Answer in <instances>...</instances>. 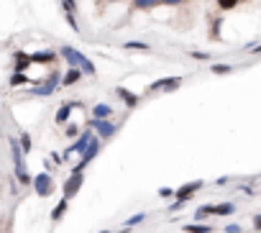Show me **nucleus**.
<instances>
[{
  "mask_svg": "<svg viewBox=\"0 0 261 233\" xmlns=\"http://www.w3.org/2000/svg\"><path fill=\"white\" fill-rule=\"evenodd\" d=\"M123 47H126L128 51H149V49H151L149 44H143V41H126Z\"/></svg>",
  "mask_w": 261,
  "mask_h": 233,
  "instance_id": "nucleus-20",
  "label": "nucleus"
},
{
  "mask_svg": "<svg viewBox=\"0 0 261 233\" xmlns=\"http://www.w3.org/2000/svg\"><path fill=\"white\" fill-rule=\"evenodd\" d=\"M179 85H182V77H164V80H156L149 90L151 93H159V90H162V93H172V90H177Z\"/></svg>",
  "mask_w": 261,
  "mask_h": 233,
  "instance_id": "nucleus-7",
  "label": "nucleus"
},
{
  "mask_svg": "<svg viewBox=\"0 0 261 233\" xmlns=\"http://www.w3.org/2000/svg\"><path fill=\"white\" fill-rule=\"evenodd\" d=\"M251 51H254V54H261V47H254Z\"/></svg>",
  "mask_w": 261,
  "mask_h": 233,
  "instance_id": "nucleus-36",
  "label": "nucleus"
},
{
  "mask_svg": "<svg viewBox=\"0 0 261 233\" xmlns=\"http://www.w3.org/2000/svg\"><path fill=\"white\" fill-rule=\"evenodd\" d=\"M159 197H164V200L174 197V190H172V187H162V190H159Z\"/></svg>",
  "mask_w": 261,
  "mask_h": 233,
  "instance_id": "nucleus-29",
  "label": "nucleus"
},
{
  "mask_svg": "<svg viewBox=\"0 0 261 233\" xmlns=\"http://www.w3.org/2000/svg\"><path fill=\"white\" fill-rule=\"evenodd\" d=\"M82 185H85V174H82V172H79V174H70V180H67L64 187H62L64 197H67V200H72L79 190H82Z\"/></svg>",
  "mask_w": 261,
  "mask_h": 233,
  "instance_id": "nucleus-5",
  "label": "nucleus"
},
{
  "mask_svg": "<svg viewBox=\"0 0 261 233\" xmlns=\"http://www.w3.org/2000/svg\"><path fill=\"white\" fill-rule=\"evenodd\" d=\"M95 139V133H93V128H85V131H79V136H77V141L72 143L70 149H67L62 157H70V154H82L85 149H87V143Z\"/></svg>",
  "mask_w": 261,
  "mask_h": 233,
  "instance_id": "nucleus-4",
  "label": "nucleus"
},
{
  "mask_svg": "<svg viewBox=\"0 0 261 233\" xmlns=\"http://www.w3.org/2000/svg\"><path fill=\"white\" fill-rule=\"evenodd\" d=\"M233 213H236V205H233V203L213 205V215H233Z\"/></svg>",
  "mask_w": 261,
  "mask_h": 233,
  "instance_id": "nucleus-15",
  "label": "nucleus"
},
{
  "mask_svg": "<svg viewBox=\"0 0 261 233\" xmlns=\"http://www.w3.org/2000/svg\"><path fill=\"white\" fill-rule=\"evenodd\" d=\"M90 128H93V133H97L100 141L113 139V136L118 133V126L113 123L110 118H93V120H90Z\"/></svg>",
  "mask_w": 261,
  "mask_h": 233,
  "instance_id": "nucleus-2",
  "label": "nucleus"
},
{
  "mask_svg": "<svg viewBox=\"0 0 261 233\" xmlns=\"http://www.w3.org/2000/svg\"><path fill=\"white\" fill-rule=\"evenodd\" d=\"M67 208H70V200H67V197H62V200H59V205H56V208L51 210V220H54V223H59V220L64 218Z\"/></svg>",
  "mask_w": 261,
  "mask_h": 233,
  "instance_id": "nucleus-14",
  "label": "nucleus"
},
{
  "mask_svg": "<svg viewBox=\"0 0 261 233\" xmlns=\"http://www.w3.org/2000/svg\"><path fill=\"white\" fill-rule=\"evenodd\" d=\"M59 54L64 57V62L70 64V67H79V70H82L87 77H95V74H97V67H95L93 62H90L82 51H77L74 47H62V49H59Z\"/></svg>",
  "mask_w": 261,
  "mask_h": 233,
  "instance_id": "nucleus-1",
  "label": "nucleus"
},
{
  "mask_svg": "<svg viewBox=\"0 0 261 233\" xmlns=\"http://www.w3.org/2000/svg\"><path fill=\"white\" fill-rule=\"evenodd\" d=\"M238 5V0H218V8L220 10H233Z\"/></svg>",
  "mask_w": 261,
  "mask_h": 233,
  "instance_id": "nucleus-26",
  "label": "nucleus"
},
{
  "mask_svg": "<svg viewBox=\"0 0 261 233\" xmlns=\"http://www.w3.org/2000/svg\"><path fill=\"white\" fill-rule=\"evenodd\" d=\"M116 95L123 100V103H126V108H136V105H139V95H136V93H131L128 90V87H116Z\"/></svg>",
  "mask_w": 261,
  "mask_h": 233,
  "instance_id": "nucleus-11",
  "label": "nucleus"
},
{
  "mask_svg": "<svg viewBox=\"0 0 261 233\" xmlns=\"http://www.w3.org/2000/svg\"><path fill=\"white\" fill-rule=\"evenodd\" d=\"M64 126H67L64 133H67L70 139H77V136H79V126H77V123H64Z\"/></svg>",
  "mask_w": 261,
  "mask_h": 233,
  "instance_id": "nucleus-25",
  "label": "nucleus"
},
{
  "mask_svg": "<svg viewBox=\"0 0 261 233\" xmlns=\"http://www.w3.org/2000/svg\"><path fill=\"white\" fill-rule=\"evenodd\" d=\"M31 185H33V190H36L39 197H49V195H54V187H56L49 172H39V174L31 180Z\"/></svg>",
  "mask_w": 261,
  "mask_h": 233,
  "instance_id": "nucleus-3",
  "label": "nucleus"
},
{
  "mask_svg": "<svg viewBox=\"0 0 261 233\" xmlns=\"http://www.w3.org/2000/svg\"><path fill=\"white\" fill-rule=\"evenodd\" d=\"M82 103H77V100H70V103H62L59 105V110H56V116H54V120H56V126L59 123H70V113L74 108H79Z\"/></svg>",
  "mask_w": 261,
  "mask_h": 233,
  "instance_id": "nucleus-8",
  "label": "nucleus"
},
{
  "mask_svg": "<svg viewBox=\"0 0 261 233\" xmlns=\"http://www.w3.org/2000/svg\"><path fill=\"white\" fill-rule=\"evenodd\" d=\"M110 116H113V108L105 105V103H97L93 108V118H110Z\"/></svg>",
  "mask_w": 261,
  "mask_h": 233,
  "instance_id": "nucleus-17",
  "label": "nucleus"
},
{
  "mask_svg": "<svg viewBox=\"0 0 261 233\" xmlns=\"http://www.w3.org/2000/svg\"><path fill=\"white\" fill-rule=\"evenodd\" d=\"M67 23H70V28H72V31H79L77 21H74V13H67Z\"/></svg>",
  "mask_w": 261,
  "mask_h": 233,
  "instance_id": "nucleus-30",
  "label": "nucleus"
},
{
  "mask_svg": "<svg viewBox=\"0 0 261 233\" xmlns=\"http://www.w3.org/2000/svg\"><path fill=\"white\" fill-rule=\"evenodd\" d=\"M254 228H256V231H261V215H256V218H254Z\"/></svg>",
  "mask_w": 261,
  "mask_h": 233,
  "instance_id": "nucleus-35",
  "label": "nucleus"
},
{
  "mask_svg": "<svg viewBox=\"0 0 261 233\" xmlns=\"http://www.w3.org/2000/svg\"><path fill=\"white\" fill-rule=\"evenodd\" d=\"M82 77H85V72L79 70V67H70L67 74L62 77V87H72V85H77L79 80H82Z\"/></svg>",
  "mask_w": 261,
  "mask_h": 233,
  "instance_id": "nucleus-10",
  "label": "nucleus"
},
{
  "mask_svg": "<svg viewBox=\"0 0 261 233\" xmlns=\"http://www.w3.org/2000/svg\"><path fill=\"white\" fill-rule=\"evenodd\" d=\"M28 67H31V54L16 51V57H13V72H26Z\"/></svg>",
  "mask_w": 261,
  "mask_h": 233,
  "instance_id": "nucleus-12",
  "label": "nucleus"
},
{
  "mask_svg": "<svg viewBox=\"0 0 261 233\" xmlns=\"http://www.w3.org/2000/svg\"><path fill=\"white\" fill-rule=\"evenodd\" d=\"M56 62V51H36V54H31V64H51Z\"/></svg>",
  "mask_w": 261,
  "mask_h": 233,
  "instance_id": "nucleus-13",
  "label": "nucleus"
},
{
  "mask_svg": "<svg viewBox=\"0 0 261 233\" xmlns=\"http://www.w3.org/2000/svg\"><path fill=\"white\" fill-rule=\"evenodd\" d=\"M49 162H51V164H59V166H62L64 157H62V154H59V151H51V154H49Z\"/></svg>",
  "mask_w": 261,
  "mask_h": 233,
  "instance_id": "nucleus-28",
  "label": "nucleus"
},
{
  "mask_svg": "<svg viewBox=\"0 0 261 233\" xmlns=\"http://www.w3.org/2000/svg\"><path fill=\"white\" fill-rule=\"evenodd\" d=\"M210 72H213V74H231L233 67H231V64H213Z\"/></svg>",
  "mask_w": 261,
  "mask_h": 233,
  "instance_id": "nucleus-21",
  "label": "nucleus"
},
{
  "mask_svg": "<svg viewBox=\"0 0 261 233\" xmlns=\"http://www.w3.org/2000/svg\"><path fill=\"white\" fill-rule=\"evenodd\" d=\"M21 85H31L28 74L26 72H13V77H10V87H21Z\"/></svg>",
  "mask_w": 261,
  "mask_h": 233,
  "instance_id": "nucleus-19",
  "label": "nucleus"
},
{
  "mask_svg": "<svg viewBox=\"0 0 261 233\" xmlns=\"http://www.w3.org/2000/svg\"><path fill=\"white\" fill-rule=\"evenodd\" d=\"M185 0H159V5H182Z\"/></svg>",
  "mask_w": 261,
  "mask_h": 233,
  "instance_id": "nucleus-32",
  "label": "nucleus"
},
{
  "mask_svg": "<svg viewBox=\"0 0 261 233\" xmlns=\"http://www.w3.org/2000/svg\"><path fill=\"white\" fill-rule=\"evenodd\" d=\"M225 233H241V226H236V223L225 226Z\"/></svg>",
  "mask_w": 261,
  "mask_h": 233,
  "instance_id": "nucleus-34",
  "label": "nucleus"
},
{
  "mask_svg": "<svg viewBox=\"0 0 261 233\" xmlns=\"http://www.w3.org/2000/svg\"><path fill=\"white\" fill-rule=\"evenodd\" d=\"M18 146H21V151H24V157H26V154H31V149H33L31 133H21V139H18Z\"/></svg>",
  "mask_w": 261,
  "mask_h": 233,
  "instance_id": "nucleus-18",
  "label": "nucleus"
},
{
  "mask_svg": "<svg viewBox=\"0 0 261 233\" xmlns=\"http://www.w3.org/2000/svg\"><path fill=\"white\" fill-rule=\"evenodd\" d=\"M185 233H213V226L208 223H190V226H182Z\"/></svg>",
  "mask_w": 261,
  "mask_h": 233,
  "instance_id": "nucleus-16",
  "label": "nucleus"
},
{
  "mask_svg": "<svg viewBox=\"0 0 261 233\" xmlns=\"http://www.w3.org/2000/svg\"><path fill=\"white\" fill-rule=\"evenodd\" d=\"M100 233H110V231H100Z\"/></svg>",
  "mask_w": 261,
  "mask_h": 233,
  "instance_id": "nucleus-37",
  "label": "nucleus"
},
{
  "mask_svg": "<svg viewBox=\"0 0 261 233\" xmlns=\"http://www.w3.org/2000/svg\"><path fill=\"white\" fill-rule=\"evenodd\" d=\"M62 8H64V13H74V10H77V0H62Z\"/></svg>",
  "mask_w": 261,
  "mask_h": 233,
  "instance_id": "nucleus-27",
  "label": "nucleus"
},
{
  "mask_svg": "<svg viewBox=\"0 0 261 233\" xmlns=\"http://www.w3.org/2000/svg\"><path fill=\"white\" fill-rule=\"evenodd\" d=\"M56 85H59V72H51L47 80L41 82V87H33V95H41V97H47V95H51L54 90H56Z\"/></svg>",
  "mask_w": 261,
  "mask_h": 233,
  "instance_id": "nucleus-6",
  "label": "nucleus"
},
{
  "mask_svg": "<svg viewBox=\"0 0 261 233\" xmlns=\"http://www.w3.org/2000/svg\"><path fill=\"white\" fill-rule=\"evenodd\" d=\"M143 220H146V213H136V215H131V218L126 220V228H133V226L143 223Z\"/></svg>",
  "mask_w": 261,
  "mask_h": 233,
  "instance_id": "nucleus-23",
  "label": "nucleus"
},
{
  "mask_svg": "<svg viewBox=\"0 0 261 233\" xmlns=\"http://www.w3.org/2000/svg\"><path fill=\"white\" fill-rule=\"evenodd\" d=\"M200 187H202V182H200V180H197V182H190V185H182L179 190H174V197H177V200H182V203H187V200H190L192 195H195V192L200 190Z\"/></svg>",
  "mask_w": 261,
  "mask_h": 233,
  "instance_id": "nucleus-9",
  "label": "nucleus"
},
{
  "mask_svg": "<svg viewBox=\"0 0 261 233\" xmlns=\"http://www.w3.org/2000/svg\"><path fill=\"white\" fill-rule=\"evenodd\" d=\"M192 59H202V62H205V59H210V54H205V51H192Z\"/></svg>",
  "mask_w": 261,
  "mask_h": 233,
  "instance_id": "nucleus-31",
  "label": "nucleus"
},
{
  "mask_svg": "<svg viewBox=\"0 0 261 233\" xmlns=\"http://www.w3.org/2000/svg\"><path fill=\"white\" fill-rule=\"evenodd\" d=\"M208 215H213V205H202V208L195 210V220H202V218H208Z\"/></svg>",
  "mask_w": 261,
  "mask_h": 233,
  "instance_id": "nucleus-22",
  "label": "nucleus"
},
{
  "mask_svg": "<svg viewBox=\"0 0 261 233\" xmlns=\"http://www.w3.org/2000/svg\"><path fill=\"white\" fill-rule=\"evenodd\" d=\"M182 205H185V203H182V200H174V203H172V205H169V210H172V213H177V210H182Z\"/></svg>",
  "mask_w": 261,
  "mask_h": 233,
  "instance_id": "nucleus-33",
  "label": "nucleus"
},
{
  "mask_svg": "<svg viewBox=\"0 0 261 233\" xmlns=\"http://www.w3.org/2000/svg\"><path fill=\"white\" fill-rule=\"evenodd\" d=\"M133 5H136V8H141V10H149V8L159 5V0H133Z\"/></svg>",
  "mask_w": 261,
  "mask_h": 233,
  "instance_id": "nucleus-24",
  "label": "nucleus"
}]
</instances>
